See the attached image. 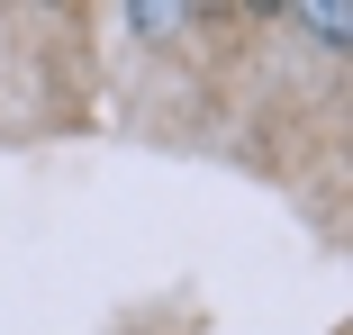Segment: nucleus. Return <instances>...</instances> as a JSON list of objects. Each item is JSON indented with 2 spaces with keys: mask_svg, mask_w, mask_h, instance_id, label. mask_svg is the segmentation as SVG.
<instances>
[{
  "mask_svg": "<svg viewBox=\"0 0 353 335\" xmlns=\"http://www.w3.org/2000/svg\"><path fill=\"white\" fill-rule=\"evenodd\" d=\"M290 19H299V28H308L317 45H344V37H353V10H335V0H299Z\"/></svg>",
  "mask_w": 353,
  "mask_h": 335,
  "instance_id": "nucleus-1",
  "label": "nucleus"
},
{
  "mask_svg": "<svg viewBox=\"0 0 353 335\" xmlns=\"http://www.w3.org/2000/svg\"><path fill=\"white\" fill-rule=\"evenodd\" d=\"M127 28H136V37H145V28H154V37H172V28H190V10H172V0H154V10H145V0H136Z\"/></svg>",
  "mask_w": 353,
  "mask_h": 335,
  "instance_id": "nucleus-2",
  "label": "nucleus"
}]
</instances>
